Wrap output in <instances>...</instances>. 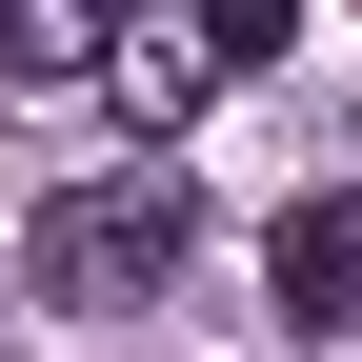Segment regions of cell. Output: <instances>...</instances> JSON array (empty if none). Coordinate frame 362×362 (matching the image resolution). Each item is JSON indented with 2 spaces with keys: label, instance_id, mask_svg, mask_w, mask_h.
Instances as JSON below:
<instances>
[{
  "label": "cell",
  "instance_id": "1",
  "mask_svg": "<svg viewBox=\"0 0 362 362\" xmlns=\"http://www.w3.org/2000/svg\"><path fill=\"white\" fill-rule=\"evenodd\" d=\"M181 242H202V181L141 141V161L61 181V202L21 221V302H61V322H121V302H161V282H181Z\"/></svg>",
  "mask_w": 362,
  "mask_h": 362
},
{
  "label": "cell",
  "instance_id": "2",
  "mask_svg": "<svg viewBox=\"0 0 362 362\" xmlns=\"http://www.w3.org/2000/svg\"><path fill=\"white\" fill-rule=\"evenodd\" d=\"M242 61H282V0H141V21H121V101H141V141H181Z\"/></svg>",
  "mask_w": 362,
  "mask_h": 362
},
{
  "label": "cell",
  "instance_id": "3",
  "mask_svg": "<svg viewBox=\"0 0 362 362\" xmlns=\"http://www.w3.org/2000/svg\"><path fill=\"white\" fill-rule=\"evenodd\" d=\"M262 282H282V322H302V342H362V202H282Z\"/></svg>",
  "mask_w": 362,
  "mask_h": 362
},
{
  "label": "cell",
  "instance_id": "4",
  "mask_svg": "<svg viewBox=\"0 0 362 362\" xmlns=\"http://www.w3.org/2000/svg\"><path fill=\"white\" fill-rule=\"evenodd\" d=\"M0 61L21 81H101L121 61V0H0Z\"/></svg>",
  "mask_w": 362,
  "mask_h": 362
}]
</instances>
